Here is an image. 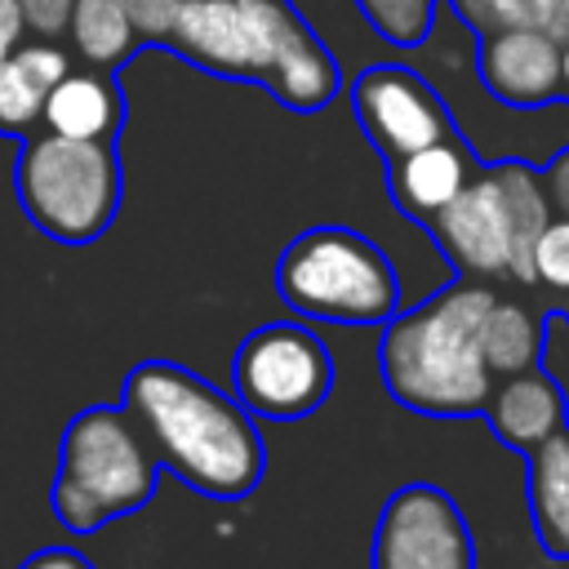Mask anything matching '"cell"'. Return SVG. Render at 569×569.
Returning <instances> with one entry per match:
<instances>
[{"instance_id":"1","label":"cell","mask_w":569,"mask_h":569,"mask_svg":"<svg viewBox=\"0 0 569 569\" xmlns=\"http://www.w3.org/2000/svg\"><path fill=\"white\" fill-rule=\"evenodd\" d=\"M120 405L142 427L156 462L187 489L213 502H240L258 489L267 467L258 422L209 378L173 360H142L129 369Z\"/></svg>"},{"instance_id":"2","label":"cell","mask_w":569,"mask_h":569,"mask_svg":"<svg viewBox=\"0 0 569 569\" xmlns=\"http://www.w3.org/2000/svg\"><path fill=\"white\" fill-rule=\"evenodd\" d=\"M493 307L489 284H449L413 311H396L382 333L387 391L431 418H471L493 391L480 351V325Z\"/></svg>"},{"instance_id":"3","label":"cell","mask_w":569,"mask_h":569,"mask_svg":"<svg viewBox=\"0 0 569 569\" xmlns=\"http://www.w3.org/2000/svg\"><path fill=\"white\" fill-rule=\"evenodd\" d=\"M160 462L124 405L80 409L62 431L58 476L49 489L53 516L71 533H93L116 516L151 502Z\"/></svg>"},{"instance_id":"4","label":"cell","mask_w":569,"mask_h":569,"mask_svg":"<svg viewBox=\"0 0 569 569\" xmlns=\"http://www.w3.org/2000/svg\"><path fill=\"white\" fill-rule=\"evenodd\" d=\"M289 311L325 325H387L400 311L391 258L351 227H311L289 240L276 267Z\"/></svg>"},{"instance_id":"5","label":"cell","mask_w":569,"mask_h":569,"mask_svg":"<svg viewBox=\"0 0 569 569\" xmlns=\"http://www.w3.org/2000/svg\"><path fill=\"white\" fill-rule=\"evenodd\" d=\"M13 187L22 213L62 244L98 240L120 209V160L102 138H27Z\"/></svg>"},{"instance_id":"6","label":"cell","mask_w":569,"mask_h":569,"mask_svg":"<svg viewBox=\"0 0 569 569\" xmlns=\"http://www.w3.org/2000/svg\"><path fill=\"white\" fill-rule=\"evenodd\" d=\"M311 22L298 18L289 0H178L169 40L191 62L240 76L271 80V71L311 40Z\"/></svg>"},{"instance_id":"7","label":"cell","mask_w":569,"mask_h":569,"mask_svg":"<svg viewBox=\"0 0 569 569\" xmlns=\"http://www.w3.org/2000/svg\"><path fill=\"white\" fill-rule=\"evenodd\" d=\"M333 387L329 347L293 320L253 329L236 351V400L253 418L293 422L325 405Z\"/></svg>"},{"instance_id":"8","label":"cell","mask_w":569,"mask_h":569,"mask_svg":"<svg viewBox=\"0 0 569 569\" xmlns=\"http://www.w3.org/2000/svg\"><path fill=\"white\" fill-rule=\"evenodd\" d=\"M373 569H476V542L440 485H400L373 529Z\"/></svg>"},{"instance_id":"9","label":"cell","mask_w":569,"mask_h":569,"mask_svg":"<svg viewBox=\"0 0 569 569\" xmlns=\"http://www.w3.org/2000/svg\"><path fill=\"white\" fill-rule=\"evenodd\" d=\"M351 107H356L360 129L387 160H400L427 142H440L453 129L445 98L431 89L422 71L405 62L365 67L351 84Z\"/></svg>"},{"instance_id":"10","label":"cell","mask_w":569,"mask_h":569,"mask_svg":"<svg viewBox=\"0 0 569 569\" xmlns=\"http://www.w3.org/2000/svg\"><path fill=\"white\" fill-rule=\"evenodd\" d=\"M476 76L493 102L538 111L560 98V40L529 22L485 31V44L476 49Z\"/></svg>"},{"instance_id":"11","label":"cell","mask_w":569,"mask_h":569,"mask_svg":"<svg viewBox=\"0 0 569 569\" xmlns=\"http://www.w3.org/2000/svg\"><path fill=\"white\" fill-rule=\"evenodd\" d=\"M431 236L458 271L471 276L511 271V218L498 173L489 169L480 178H467V187L431 218Z\"/></svg>"},{"instance_id":"12","label":"cell","mask_w":569,"mask_h":569,"mask_svg":"<svg viewBox=\"0 0 569 569\" xmlns=\"http://www.w3.org/2000/svg\"><path fill=\"white\" fill-rule=\"evenodd\" d=\"M485 413H489L493 436L502 445H511V449H533L547 436H556V431L569 427L565 387L551 373H542L538 365L533 369H520V373H507V382L489 391Z\"/></svg>"},{"instance_id":"13","label":"cell","mask_w":569,"mask_h":569,"mask_svg":"<svg viewBox=\"0 0 569 569\" xmlns=\"http://www.w3.org/2000/svg\"><path fill=\"white\" fill-rule=\"evenodd\" d=\"M71 71L67 49L53 40L13 44L0 58V133H22L40 120L49 89Z\"/></svg>"},{"instance_id":"14","label":"cell","mask_w":569,"mask_h":569,"mask_svg":"<svg viewBox=\"0 0 569 569\" xmlns=\"http://www.w3.org/2000/svg\"><path fill=\"white\" fill-rule=\"evenodd\" d=\"M471 178L467 151L453 138L427 142L400 160H391V196L413 218H436Z\"/></svg>"},{"instance_id":"15","label":"cell","mask_w":569,"mask_h":569,"mask_svg":"<svg viewBox=\"0 0 569 569\" xmlns=\"http://www.w3.org/2000/svg\"><path fill=\"white\" fill-rule=\"evenodd\" d=\"M40 120L49 124V133H62V138H102L107 142L120 129V93L98 71H67L49 89Z\"/></svg>"},{"instance_id":"16","label":"cell","mask_w":569,"mask_h":569,"mask_svg":"<svg viewBox=\"0 0 569 569\" xmlns=\"http://www.w3.org/2000/svg\"><path fill=\"white\" fill-rule=\"evenodd\" d=\"M529 511L538 542L551 556H569V431L529 449Z\"/></svg>"},{"instance_id":"17","label":"cell","mask_w":569,"mask_h":569,"mask_svg":"<svg viewBox=\"0 0 569 569\" xmlns=\"http://www.w3.org/2000/svg\"><path fill=\"white\" fill-rule=\"evenodd\" d=\"M493 173L502 182V200H507V218H511V276L516 280H533L529 249H533L538 231L551 218V196H547L542 178L529 164H520V160L493 164Z\"/></svg>"},{"instance_id":"18","label":"cell","mask_w":569,"mask_h":569,"mask_svg":"<svg viewBox=\"0 0 569 569\" xmlns=\"http://www.w3.org/2000/svg\"><path fill=\"white\" fill-rule=\"evenodd\" d=\"M480 351L489 373H520L542 360V320H533L529 307L520 302H498L485 311L480 325Z\"/></svg>"},{"instance_id":"19","label":"cell","mask_w":569,"mask_h":569,"mask_svg":"<svg viewBox=\"0 0 569 569\" xmlns=\"http://www.w3.org/2000/svg\"><path fill=\"white\" fill-rule=\"evenodd\" d=\"M67 31H71L76 53L93 67L124 62L129 49H133V36H138L129 13L120 9V0H76L71 18H67Z\"/></svg>"},{"instance_id":"20","label":"cell","mask_w":569,"mask_h":569,"mask_svg":"<svg viewBox=\"0 0 569 569\" xmlns=\"http://www.w3.org/2000/svg\"><path fill=\"white\" fill-rule=\"evenodd\" d=\"M356 13L369 31H378L396 49H413L436 13V0H356Z\"/></svg>"},{"instance_id":"21","label":"cell","mask_w":569,"mask_h":569,"mask_svg":"<svg viewBox=\"0 0 569 569\" xmlns=\"http://www.w3.org/2000/svg\"><path fill=\"white\" fill-rule=\"evenodd\" d=\"M529 271L542 284L569 289V218H547V227L529 249Z\"/></svg>"},{"instance_id":"22","label":"cell","mask_w":569,"mask_h":569,"mask_svg":"<svg viewBox=\"0 0 569 569\" xmlns=\"http://www.w3.org/2000/svg\"><path fill=\"white\" fill-rule=\"evenodd\" d=\"M471 31H498L520 22V0H449Z\"/></svg>"},{"instance_id":"23","label":"cell","mask_w":569,"mask_h":569,"mask_svg":"<svg viewBox=\"0 0 569 569\" xmlns=\"http://www.w3.org/2000/svg\"><path fill=\"white\" fill-rule=\"evenodd\" d=\"M71 4H76V0H18L22 22H27L36 36H44V40H58V36L67 31Z\"/></svg>"},{"instance_id":"24","label":"cell","mask_w":569,"mask_h":569,"mask_svg":"<svg viewBox=\"0 0 569 569\" xmlns=\"http://www.w3.org/2000/svg\"><path fill=\"white\" fill-rule=\"evenodd\" d=\"M520 22L547 31L551 40H569V0H520Z\"/></svg>"},{"instance_id":"25","label":"cell","mask_w":569,"mask_h":569,"mask_svg":"<svg viewBox=\"0 0 569 569\" xmlns=\"http://www.w3.org/2000/svg\"><path fill=\"white\" fill-rule=\"evenodd\" d=\"M120 9L129 13L133 31H142V36H169V22L178 13V0H120Z\"/></svg>"},{"instance_id":"26","label":"cell","mask_w":569,"mask_h":569,"mask_svg":"<svg viewBox=\"0 0 569 569\" xmlns=\"http://www.w3.org/2000/svg\"><path fill=\"white\" fill-rule=\"evenodd\" d=\"M18 569H93V560L80 556L76 547H44V551L27 556Z\"/></svg>"},{"instance_id":"27","label":"cell","mask_w":569,"mask_h":569,"mask_svg":"<svg viewBox=\"0 0 569 569\" xmlns=\"http://www.w3.org/2000/svg\"><path fill=\"white\" fill-rule=\"evenodd\" d=\"M547 196L560 204V213L569 218V147L551 160V169H547Z\"/></svg>"},{"instance_id":"28","label":"cell","mask_w":569,"mask_h":569,"mask_svg":"<svg viewBox=\"0 0 569 569\" xmlns=\"http://www.w3.org/2000/svg\"><path fill=\"white\" fill-rule=\"evenodd\" d=\"M22 31H27V22H22L18 0H0V53H9L22 40Z\"/></svg>"},{"instance_id":"29","label":"cell","mask_w":569,"mask_h":569,"mask_svg":"<svg viewBox=\"0 0 569 569\" xmlns=\"http://www.w3.org/2000/svg\"><path fill=\"white\" fill-rule=\"evenodd\" d=\"M560 98H569V40H560Z\"/></svg>"},{"instance_id":"30","label":"cell","mask_w":569,"mask_h":569,"mask_svg":"<svg viewBox=\"0 0 569 569\" xmlns=\"http://www.w3.org/2000/svg\"><path fill=\"white\" fill-rule=\"evenodd\" d=\"M0 58H4V53H0Z\"/></svg>"}]
</instances>
